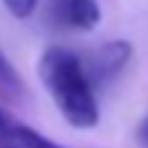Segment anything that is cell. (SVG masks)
I'll list each match as a JSON object with an SVG mask.
<instances>
[{"mask_svg":"<svg viewBox=\"0 0 148 148\" xmlns=\"http://www.w3.org/2000/svg\"><path fill=\"white\" fill-rule=\"evenodd\" d=\"M39 75L52 94L57 109L62 117L81 127H96L99 125V107H96V91L83 75L81 57L62 47H49L39 60Z\"/></svg>","mask_w":148,"mask_h":148,"instance_id":"cell-1","label":"cell"},{"mask_svg":"<svg viewBox=\"0 0 148 148\" xmlns=\"http://www.w3.org/2000/svg\"><path fill=\"white\" fill-rule=\"evenodd\" d=\"M133 57V47L130 42L120 39V42H107L101 44L96 52H91L86 60H81L83 75L91 83V88H101L107 86L114 75H120V70L127 65V60Z\"/></svg>","mask_w":148,"mask_h":148,"instance_id":"cell-2","label":"cell"},{"mask_svg":"<svg viewBox=\"0 0 148 148\" xmlns=\"http://www.w3.org/2000/svg\"><path fill=\"white\" fill-rule=\"evenodd\" d=\"M49 21L70 31H91L101 21L96 0H49Z\"/></svg>","mask_w":148,"mask_h":148,"instance_id":"cell-3","label":"cell"},{"mask_svg":"<svg viewBox=\"0 0 148 148\" xmlns=\"http://www.w3.org/2000/svg\"><path fill=\"white\" fill-rule=\"evenodd\" d=\"M0 148H65L0 109Z\"/></svg>","mask_w":148,"mask_h":148,"instance_id":"cell-4","label":"cell"},{"mask_svg":"<svg viewBox=\"0 0 148 148\" xmlns=\"http://www.w3.org/2000/svg\"><path fill=\"white\" fill-rule=\"evenodd\" d=\"M0 83L5 88H10V91H21V78H18L16 68L8 62V57L3 52H0Z\"/></svg>","mask_w":148,"mask_h":148,"instance_id":"cell-5","label":"cell"},{"mask_svg":"<svg viewBox=\"0 0 148 148\" xmlns=\"http://www.w3.org/2000/svg\"><path fill=\"white\" fill-rule=\"evenodd\" d=\"M5 3V8L10 10V16H16V18H29L34 10H36V3L39 0H3Z\"/></svg>","mask_w":148,"mask_h":148,"instance_id":"cell-6","label":"cell"},{"mask_svg":"<svg viewBox=\"0 0 148 148\" xmlns=\"http://www.w3.org/2000/svg\"><path fill=\"white\" fill-rule=\"evenodd\" d=\"M138 143H140V148H148V114L138 125Z\"/></svg>","mask_w":148,"mask_h":148,"instance_id":"cell-7","label":"cell"}]
</instances>
